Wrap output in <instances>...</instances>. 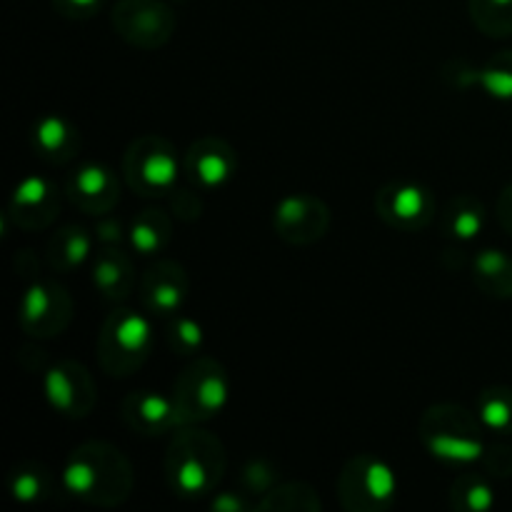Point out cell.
<instances>
[{
  "instance_id": "6da1fadb",
  "label": "cell",
  "mask_w": 512,
  "mask_h": 512,
  "mask_svg": "<svg viewBox=\"0 0 512 512\" xmlns=\"http://www.w3.org/2000/svg\"><path fill=\"white\" fill-rule=\"evenodd\" d=\"M133 485V470L118 448L108 443H88L70 455L63 468V488L75 498L88 503L113 505L123 503Z\"/></svg>"
},
{
  "instance_id": "7a4b0ae2",
  "label": "cell",
  "mask_w": 512,
  "mask_h": 512,
  "mask_svg": "<svg viewBox=\"0 0 512 512\" xmlns=\"http://www.w3.org/2000/svg\"><path fill=\"white\" fill-rule=\"evenodd\" d=\"M223 445L205 430H178L165 455V478L183 498H200L213 493L223 478Z\"/></svg>"
},
{
  "instance_id": "3957f363",
  "label": "cell",
  "mask_w": 512,
  "mask_h": 512,
  "mask_svg": "<svg viewBox=\"0 0 512 512\" xmlns=\"http://www.w3.org/2000/svg\"><path fill=\"white\" fill-rule=\"evenodd\" d=\"M483 423L458 405H435L420 420V438L435 458L445 463L470 465L483 460Z\"/></svg>"
},
{
  "instance_id": "277c9868",
  "label": "cell",
  "mask_w": 512,
  "mask_h": 512,
  "mask_svg": "<svg viewBox=\"0 0 512 512\" xmlns=\"http://www.w3.org/2000/svg\"><path fill=\"white\" fill-rule=\"evenodd\" d=\"M230 395L228 375L213 358H200L183 370L175 380L173 400L180 413V423L193 425L210 420L225 408Z\"/></svg>"
},
{
  "instance_id": "5b68a950",
  "label": "cell",
  "mask_w": 512,
  "mask_h": 512,
  "mask_svg": "<svg viewBox=\"0 0 512 512\" xmlns=\"http://www.w3.org/2000/svg\"><path fill=\"white\" fill-rule=\"evenodd\" d=\"M153 343L148 318L133 310H115L103 323L98 340V360L110 375H130L145 363Z\"/></svg>"
},
{
  "instance_id": "8992f818",
  "label": "cell",
  "mask_w": 512,
  "mask_h": 512,
  "mask_svg": "<svg viewBox=\"0 0 512 512\" xmlns=\"http://www.w3.org/2000/svg\"><path fill=\"white\" fill-rule=\"evenodd\" d=\"M398 478L393 468L373 455H358L343 468L338 480L340 503L353 512H378L393 503Z\"/></svg>"
},
{
  "instance_id": "52a82bcc",
  "label": "cell",
  "mask_w": 512,
  "mask_h": 512,
  "mask_svg": "<svg viewBox=\"0 0 512 512\" xmlns=\"http://www.w3.org/2000/svg\"><path fill=\"white\" fill-rule=\"evenodd\" d=\"M125 180L140 195H160L175 188L180 158L173 145L158 135L138 138L125 153Z\"/></svg>"
},
{
  "instance_id": "ba28073f",
  "label": "cell",
  "mask_w": 512,
  "mask_h": 512,
  "mask_svg": "<svg viewBox=\"0 0 512 512\" xmlns=\"http://www.w3.org/2000/svg\"><path fill=\"white\" fill-rule=\"evenodd\" d=\"M113 28L135 48L158 50L173 38L175 15L163 0H118Z\"/></svg>"
},
{
  "instance_id": "9c48e42d",
  "label": "cell",
  "mask_w": 512,
  "mask_h": 512,
  "mask_svg": "<svg viewBox=\"0 0 512 512\" xmlns=\"http://www.w3.org/2000/svg\"><path fill=\"white\" fill-rule=\"evenodd\" d=\"M273 225L288 243L310 245L328 233L330 210L313 195H288L275 208Z\"/></svg>"
},
{
  "instance_id": "30bf717a",
  "label": "cell",
  "mask_w": 512,
  "mask_h": 512,
  "mask_svg": "<svg viewBox=\"0 0 512 512\" xmlns=\"http://www.w3.org/2000/svg\"><path fill=\"white\" fill-rule=\"evenodd\" d=\"M378 215L398 230H420L435 218V200L428 188L415 183H390L375 198Z\"/></svg>"
},
{
  "instance_id": "8fae6325",
  "label": "cell",
  "mask_w": 512,
  "mask_h": 512,
  "mask_svg": "<svg viewBox=\"0 0 512 512\" xmlns=\"http://www.w3.org/2000/svg\"><path fill=\"white\" fill-rule=\"evenodd\" d=\"M73 305L68 293L58 285H50L38 280L25 290L20 300V325L30 335H58L68 325Z\"/></svg>"
},
{
  "instance_id": "7c38bea8",
  "label": "cell",
  "mask_w": 512,
  "mask_h": 512,
  "mask_svg": "<svg viewBox=\"0 0 512 512\" xmlns=\"http://www.w3.org/2000/svg\"><path fill=\"white\" fill-rule=\"evenodd\" d=\"M45 395L58 413L83 418L93 408L95 388L83 365L60 363L45 373Z\"/></svg>"
},
{
  "instance_id": "4fadbf2b",
  "label": "cell",
  "mask_w": 512,
  "mask_h": 512,
  "mask_svg": "<svg viewBox=\"0 0 512 512\" xmlns=\"http://www.w3.org/2000/svg\"><path fill=\"white\" fill-rule=\"evenodd\" d=\"M188 295V278L185 270L173 260H160L153 268L145 270L140 280V300L145 308L155 315H173L180 313Z\"/></svg>"
},
{
  "instance_id": "5bb4252c",
  "label": "cell",
  "mask_w": 512,
  "mask_h": 512,
  "mask_svg": "<svg viewBox=\"0 0 512 512\" xmlns=\"http://www.w3.org/2000/svg\"><path fill=\"white\" fill-rule=\"evenodd\" d=\"M235 165H238L235 150L220 138L198 140V143L190 145L183 160L188 178L205 190L220 188V185L228 183L230 175L235 173Z\"/></svg>"
},
{
  "instance_id": "9a60e30c",
  "label": "cell",
  "mask_w": 512,
  "mask_h": 512,
  "mask_svg": "<svg viewBox=\"0 0 512 512\" xmlns=\"http://www.w3.org/2000/svg\"><path fill=\"white\" fill-rule=\"evenodd\" d=\"M68 198L73 200L78 208H83L85 213L93 215H105L115 208L120 193H118V180L110 173L105 165L88 163L83 168L75 170L68 180V188H65Z\"/></svg>"
},
{
  "instance_id": "2e32d148",
  "label": "cell",
  "mask_w": 512,
  "mask_h": 512,
  "mask_svg": "<svg viewBox=\"0 0 512 512\" xmlns=\"http://www.w3.org/2000/svg\"><path fill=\"white\" fill-rule=\"evenodd\" d=\"M123 418L130 428L143 435H158L183 425L175 400L150 393V390H140L123 400Z\"/></svg>"
},
{
  "instance_id": "e0dca14e",
  "label": "cell",
  "mask_w": 512,
  "mask_h": 512,
  "mask_svg": "<svg viewBox=\"0 0 512 512\" xmlns=\"http://www.w3.org/2000/svg\"><path fill=\"white\" fill-rule=\"evenodd\" d=\"M23 228H45L55 215V190L48 180L30 175L18 185L10 205Z\"/></svg>"
},
{
  "instance_id": "ac0fdd59",
  "label": "cell",
  "mask_w": 512,
  "mask_h": 512,
  "mask_svg": "<svg viewBox=\"0 0 512 512\" xmlns=\"http://www.w3.org/2000/svg\"><path fill=\"white\" fill-rule=\"evenodd\" d=\"M93 280L95 288H98L108 300H125L135 283L133 263H130V258L123 250L105 248L103 253H98V258H95Z\"/></svg>"
},
{
  "instance_id": "d6986e66",
  "label": "cell",
  "mask_w": 512,
  "mask_h": 512,
  "mask_svg": "<svg viewBox=\"0 0 512 512\" xmlns=\"http://www.w3.org/2000/svg\"><path fill=\"white\" fill-rule=\"evenodd\" d=\"M80 138L73 128H70L68 120L58 118V115H45L35 125V148L40 150V155L53 163H65L75 155L78 150Z\"/></svg>"
},
{
  "instance_id": "ffe728a7",
  "label": "cell",
  "mask_w": 512,
  "mask_h": 512,
  "mask_svg": "<svg viewBox=\"0 0 512 512\" xmlns=\"http://www.w3.org/2000/svg\"><path fill=\"white\" fill-rule=\"evenodd\" d=\"M473 278L493 298H512V258L503 250H480L473 260Z\"/></svg>"
},
{
  "instance_id": "44dd1931",
  "label": "cell",
  "mask_w": 512,
  "mask_h": 512,
  "mask_svg": "<svg viewBox=\"0 0 512 512\" xmlns=\"http://www.w3.org/2000/svg\"><path fill=\"white\" fill-rule=\"evenodd\" d=\"M485 225V208L478 198L473 195H455L445 208V228H448L450 238L468 243V240L478 238L480 230Z\"/></svg>"
},
{
  "instance_id": "7402d4cb",
  "label": "cell",
  "mask_w": 512,
  "mask_h": 512,
  "mask_svg": "<svg viewBox=\"0 0 512 512\" xmlns=\"http://www.w3.org/2000/svg\"><path fill=\"white\" fill-rule=\"evenodd\" d=\"M90 255V235L78 225L60 230L48 245V260L55 270H73L83 265Z\"/></svg>"
},
{
  "instance_id": "603a6c76",
  "label": "cell",
  "mask_w": 512,
  "mask_h": 512,
  "mask_svg": "<svg viewBox=\"0 0 512 512\" xmlns=\"http://www.w3.org/2000/svg\"><path fill=\"white\" fill-rule=\"evenodd\" d=\"M130 243L138 253L155 255L168 245L170 240V220L160 210H143L130 225Z\"/></svg>"
},
{
  "instance_id": "cb8c5ba5",
  "label": "cell",
  "mask_w": 512,
  "mask_h": 512,
  "mask_svg": "<svg viewBox=\"0 0 512 512\" xmlns=\"http://www.w3.org/2000/svg\"><path fill=\"white\" fill-rule=\"evenodd\" d=\"M478 418L485 430L512 435V388H488L478 398Z\"/></svg>"
},
{
  "instance_id": "d4e9b609",
  "label": "cell",
  "mask_w": 512,
  "mask_h": 512,
  "mask_svg": "<svg viewBox=\"0 0 512 512\" xmlns=\"http://www.w3.org/2000/svg\"><path fill=\"white\" fill-rule=\"evenodd\" d=\"M450 505L455 510H468V512H488L495 505L493 488L488 480L480 478L475 473H465L455 480L453 490H450Z\"/></svg>"
},
{
  "instance_id": "484cf974",
  "label": "cell",
  "mask_w": 512,
  "mask_h": 512,
  "mask_svg": "<svg viewBox=\"0 0 512 512\" xmlns=\"http://www.w3.org/2000/svg\"><path fill=\"white\" fill-rule=\"evenodd\" d=\"M470 15L485 35H512V0H470Z\"/></svg>"
},
{
  "instance_id": "4316f807",
  "label": "cell",
  "mask_w": 512,
  "mask_h": 512,
  "mask_svg": "<svg viewBox=\"0 0 512 512\" xmlns=\"http://www.w3.org/2000/svg\"><path fill=\"white\" fill-rule=\"evenodd\" d=\"M475 85H480L493 98L512 100V50H503L485 68H480Z\"/></svg>"
},
{
  "instance_id": "83f0119b",
  "label": "cell",
  "mask_w": 512,
  "mask_h": 512,
  "mask_svg": "<svg viewBox=\"0 0 512 512\" xmlns=\"http://www.w3.org/2000/svg\"><path fill=\"white\" fill-rule=\"evenodd\" d=\"M263 510H320L318 495L313 493V488H308L305 483H288L275 488L273 493H268V498L260 503Z\"/></svg>"
},
{
  "instance_id": "f1b7e54d",
  "label": "cell",
  "mask_w": 512,
  "mask_h": 512,
  "mask_svg": "<svg viewBox=\"0 0 512 512\" xmlns=\"http://www.w3.org/2000/svg\"><path fill=\"white\" fill-rule=\"evenodd\" d=\"M168 340L170 348L178 355H193L195 350L203 348V328L195 320L183 318V315H173V323L168 328Z\"/></svg>"
},
{
  "instance_id": "f546056e",
  "label": "cell",
  "mask_w": 512,
  "mask_h": 512,
  "mask_svg": "<svg viewBox=\"0 0 512 512\" xmlns=\"http://www.w3.org/2000/svg\"><path fill=\"white\" fill-rule=\"evenodd\" d=\"M45 478H48V475H45L43 468H38V465H33V468L23 465V468L13 475V480H10L13 498L20 500V503L40 500L45 493Z\"/></svg>"
},
{
  "instance_id": "4dcf8cb0",
  "label": "cell",
  "mask_w": 512,
  "mask_h": 512,
  "mask_svg": "<svg viewBox=\"0 0 512 512\" xmlns=\"http://www.w3.org/2000/svg\"><path fill=\"white\" fill-rule=\"evenodd\" d=\"M275 480V470L270 468L265 460H253V463L245 465L243 473V485L250 490L253 495L268 493V488L273 485Z\"/></svg>"
},
{
  "instance_id": "1f68e13d",
  "label": "cell",
  "mask_w": 512,
  "mask_h": 512,
  "mask_svg": "<svg viewBox=\"0 0 512 512\" xmlns=\"http://www.w3.org/2000/svg\"><path fill=\"white\" fill-rule=\"evenodd\" d=\"M483 460L490 475H498V478H510L512 475V448L508 445H490V448H485Z\"/></svg>"
},
{
  "instance_id": "d6a6232c",
  "label": "cell",
  "mask_w": 512,
  "mask_h": 512,
  "mask_svg": "<svg viewBox=\"0 0 512 512\" xmlns=\"http://www.w3.org/2000/svg\"><path fill=\"white\" fill-rule=\"evenodd\" d=\"M170 208L175 210L178 215H183V218H198L200 213V200L198 195L193 193V190H173V198H170Z\"/></svg>"
},
{
  "instance_id": "836d02e7",
  "label": "cell",
  "mask_w": 512,
  "mask_h": 512,
  "mask_svg": "<svg viewBox=\"0 0 512 512\" xmlns=\"http://www.w3.org/2000/svg\"><path fill=\"white\" fill-rule=\"evenodd\" d=\"M53 3L63 15H70V18H85V15H93L95 10L103 5V0H53Z\"/></svg>"
},
{
  "instance_id": "e575fe53",
  "label": "cell",
  "mask_w": 512,
  "mask_h": 512,
  "mask_svg": "<svg viewBox=\"0 0 512 512\" xmlns=\"http://www.w3.org/2000/svg\"><path fill=\"white\" fill-rule=\"evenodd\" d=\"M95 230H98V238L108 245L120 243V240H123V225H120L115 218H100L98 228Z\"/></svg>"
},
{
  "instance_id": "d590c367",
  "label": "cell",
  "mask_w": 512,
  "mask_h": 512,
  "mask_svg": "<svg viewBox=\"0 0 512 512\" xmlns=\"http://www.w3.org/2000/svg\"><path fill=\"white\" fill-rule=\"evenodd\" d=\"M498 220L505 228V233L512 235V183L508 188H503L498 198Z\"/></svg>"
},
{
  "instance_id": "8d00e7d4",
  "label": "cell",
  "mask_w": 512,
  "mask_h": 512,
  "mask_svg": "<svg viewBox=\"0 0 512 512\" xmlns=\"http://www.w3.org/2000/svg\"><path fill=\"white\" fill-rule=\"evenodd\" d=\"M213 508L220 512H225V510L238 512V510H245V503L240 498H235L233 493H225V495H220V498L213 500Z\"/></svg>"
}]
</instances>
